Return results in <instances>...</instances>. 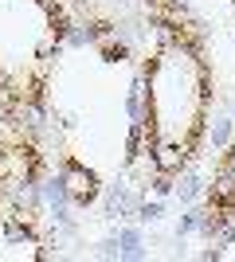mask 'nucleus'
<instances>
[{
  "label": "nucleus",
  "instance_id": "obj_1",
  "mask_svg": "<svg viewBox=\"0 0 235 262\" xmlns=\"http://www.w3.org/2000/svg\"><path fill=\"white\" fill-rule=\"evenodd\" d=\"M212 63L184 20H161L141 63V141L161 184L188 172L208 133Z\"/></svg>",
  "mask_w": 235,
  "mask_h": 262
},
{
  "label": "nucleus",
  "instance_id": "obj_2",
  "mask_svg": "<svg viewBox=\"0 0 235 262\" xmlns=\"http://www.w3.org/2000/svg\"><path fill=\"white\" fill-rule=\"evenodd\" d=\"M63 35L59 0H0V98L12 110L44 102Z\"/></svg>",
  "mask_w": 235,
  "mask_h": 262
},
{
  "label": "nucleus",
  "instance_id": "obj_3",
  "mask_svg": "<svg viewBox=\"0 0 235 262\" xmlns=\"http://www.w3.org/2000/svg\"><path fill=\"white\" fill-rule=\"evenodd\" d=\"M216 211V219L235 215V137L227 141V149L216 161L212 172V192H208V215Z\"/></svg>",
  "mask_w": 235,
  "mask_h": 262
}]
</instances>
